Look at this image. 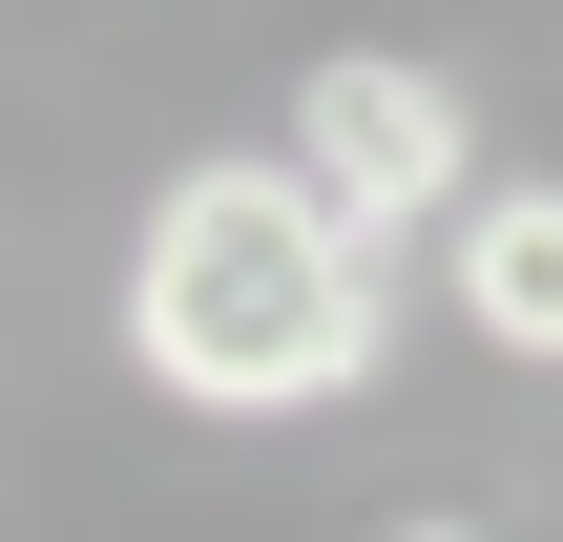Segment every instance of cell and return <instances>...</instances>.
I'll return each mask as SVG.
<instances>
[{
    "mask_svg": "<svg viewBox=\"0 0 563 542\" xmlns=\"http://www.w3.org/2000/svg\"><path fill=\"white\" fill-rule=\"evenodd\" d=\"M125 355L188 418H334L355 376H397V272L292 188V146H209L125 251Z\"/></svg>",
    "mask_w": 563,
    "mask_h": 542,
    "instance_id": "1",
    "label": "cell"
},
{
    "mask_svg": "<svg viewBox=\"0 0 563 542\" xmlns=\"http://www.w3.org/2000/svg\"><path fill=\"white\" fill-rule=\"evenodd\" d=\"M292 188L397 272V230L481 209V104H460L439 63H397V42H334V63L292 84Z\"/></svg>",
    "mask_w": 563,
    "mask_h": 542,
    "instance_id": "2",
    "label": "cell"
},
{
    "mask_svg": "<svg viewBox=\"0 0 563 542\" xmlns=\"http://www.w3.org/2000/svg\"><path fill=\"white\" fill-rule=\"evenodd\" d=\"M460 334H481V355H522V376H563V167L460 209Z\"/></svg>",
    "mask_w": 563,
    "mask_h": 542,
    "instance_id": "3",
    "label": "cell"
},
{
    "mask_svg": "<svg viewBox=\"0 0 563 542\" xmlns=\"http://www.w3.org/2000/svg\"><path fill=\"white\" fill-rule=\"evenodd\" d=\"M376 542H481V522H376Z\"/></svg>",
    "mask_w": 563,
    "mask_h": 542,
    "instance_id": "4",
    "label": "cell"
}]
</instances>
